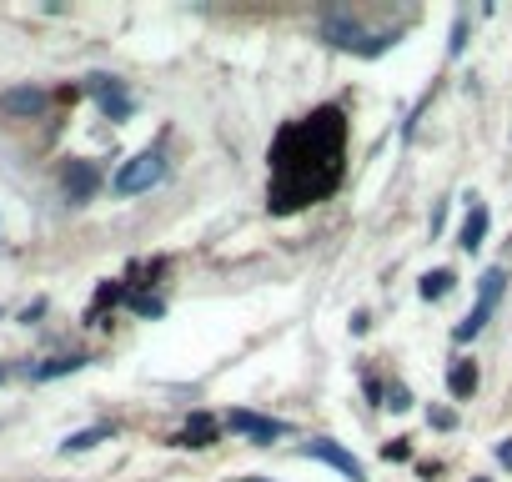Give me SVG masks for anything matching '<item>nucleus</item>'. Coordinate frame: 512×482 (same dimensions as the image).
Masks as SVG:
<instances>
[{
	"mask_svg": "<svg viewBox=\"0 0 512 482\" xmlns=\"http://www.w3.org/2000/svg\"><path fill=\"white\" fill-rule=\"evenodd\" d=\"M347 181V111L317 106L287 121L267 151V206L272 216L307 211Z\"/></svg>",
	"mask_w": 512,
	"mask_h": 482,
	"instance_id": "1",
	"label": "nucleus"
},
{
	"mask_svg": "<svg viewBox=\"0 0 512 482\" xmlns=\"http://www.w3.org/2000/svg\"><path fill=\"white\" fill-rule=\"evenodd\" d=\"M161 176H166V156H161L156 146H146V151H136L131 161H121V171L111 176V191H116V196H141V191L161 186Z\"/></svg>",
	"mask_w": 512,
	"mask_h": 482,
	"instance_id": "2",
	"label": "nucleus"
},
{
	"mask_svg": "<svg viewBox=\"0 0 512 482\" xmlns=\"http://www.w3.org/2000/svg\"><path fill=\"white\" fill-rule=\"evenodd\" d=\"M221 427H226V432H236V437H251L256 447H272L277 437H287V422L262 417V412H246V407H231V412L221 417Z\"/></svg>",
	"mask_w": 512,
	"mask_h": 482,
	"instance_id": "3",
	"label": "nucleus"
},
{
	"mask_svg": "<svg viewBox=\"0 0 512 482\" xmlns=\"http://www.w3.org/2000/svg\"><path fill=\"white\" fill-rule=\"evenodd\" d=\"M297 457H312V462H327V467H337L347 482H367V467L342 447V442H332V437H312V442H302L297 447Z\"/></svg>",
	"mask_w": 512,
	"mask_h": 482,
	"instance_id": "4",
	"label": "nucleus"
},
{
	"mask_svg": "<svg viewBox=\"0 0 512 482\" xmlns=\"http://www.w3.org/2000/svg\"><path fill=\"white\" fill-rule=\"evenodd\" d=\"M322 41L327 46H337V51H357L362 56V46H367V31H362V21L352 16V11H322Z\"/></svg>",
	"mask_w": 512,
	"mask_h": 482,
	"instance_id": "5",
	"label": "nucleus"
},
{
	"mask_svg": "<svg viewBox=\"0 0 512 482\" xmlns=\"http://www.w3.org/2000/svg\"><path fill=\"white\" fill-rule=\"evenodd\" d=\"M61 191H66V201H71V206H86V201L101 191V171H96L91 161L71 156V161L61 166Z\"/></svg>",
	"mask_w": 512,
	"mask_h": 482,
	"instance_id": "6",
	"label": "nucleus"
},
{
	"mask_svg": "<svg viewBox=\"0 0 512 482\" xmlns=\"http://www.w3.org/2000/svg\"><path fill=\"white\" fill-rule=\"evenodd\" d=\"M46 106H51L46 86H11V91H0V111H6L11 121H36V116H46Z\"/></svg>",
	"mask_w": 512,
	"mask_h": 482,
	"instance_id": "7",
	"label": "nucleus"
},
{
	"mask_svg": "<svg viewBox=\"0 0 512 482\" xmlns=\"http://www.w3.org/2000/svg\"><path fill=\"white\" fill-rule=\"evenodd\" d=\"M86 91L101 101V111H106L111 121H126V116H131V96L121 91L116 76H86Z\"/></svg>",
	"mask_w": 512,
	"mask_h": 482,
	"instance_id": "8",
	"label": "nucleus"
},
{
	"mask_svg": "<svg viewBox=\"0 0 512 482\" xmlns=\"http://www.w3.org/2000/svg\"><path fill=\"white\" fill-rule=\"evenodd\" d=\"M477 387H482L477 362H472V357H457V362L447 367V392H452L457 402H472V397H477Z\"/></svg>",
	"mask_w": 512,
	"mask_h": 482,
	"instance_id": "9",
	"label": "nucleus"
},
{
	"mask_svg": "<svg viewBox=\"0 0 512 482\" xmlns=\"http://www.w3.org/2000/svg\"><path fill=\"white\" fill-rule=\"evenodd\" d=\"M487 241V206L472 196V206H467V216H462V231H457V247L462 252H477Z\"/></svg>",
	"mask_w": 512,
	"mask_h": 482,
	"instance_id": "10",
	"label": "nucleus"
},
{
	"mask_svg": "<svg viewBox=\"0 0 512 482\" xmlns=\"http://www.w3.org/2000/svg\"><path fill=\"white\" fill-rule=\"evenodd\" d=\"M216 432H221V427H216L206 412H196V417H191V422H186V427H181L171 442H176V447H191V452H201V447H211V442H216Z\"/></svg>",
	"mask_w": 512,
	"mask_h": 482,
	"instance_id": "11",
	"label": "nucleus"
},
{
	"mask_svg": "<svg viewBox=\"0 0 512 482\" xmlns=\"http://www.w3.org/2000/svg\"><path fill=\"white\" fill-rule=\"evenodd\" d=\"M502 287H507V272H502V267H487V272H482V282H477V307L497 312V302H502Z\"/></svg>",
	"mask_w": 512,
	"mask_h": 482,
	"instance_id": "12",
	"label": "nucleus"
},
{
	"mask_svg": "<svg viewBox=\"0 0 512 482\" xmlns=\"http://www.w3.org/2000/svg\"><path fill=\"white\" fill-rule=\"evenodd\" d=\"M81 367H86V357H81V352H66V357H51V362H41L31 377H36V382H51V377H66V372H81Z\"/></svg>",
	"mask_w": 512,
	"mask_h": 482,
	"instance_id": "13",
	"label": "nucleus"
},
{
	"mask_svg": "<svg viewBox=\"0 0 512 482\" xmlns=\"http://www.w3.org/2000/svg\"><path fill=\"white\" fill-rule=\"evenodd\" d=\"M452 282H457V277H452L447 267H437V272H427V277H422V287H417V292H422V302H442V297L452 292Z\"/></svg>",
	"mask_w": 512,
	"mask_h": 482,
	"instance_id": "14",
	"label": "nucleus"
},
{
	"mask_svg": "<svg viewBox=\"0 0 512 482\" xmlns=\"http://www.w3.org/2000/svg\"><path fill=\"white\" fill-rule=\"evenodd\" d=\"M106 437H111V427H86V432H71V437L61 442V452H66V457H71V452H91V447L106 442Z\"/></svg>",
	"mask_w": 512,
	"mask_h": 482,
	"instance_id": "15",
	"label": "nucleus"
},
{
	"mask_svg": "<svg viewBox=\"0 0 512 482\" xmlns=\"http://www.w3.org/2000/svg\"><path fill=\"white\" fill-rule=\"evenodd\" d=\"M387 407H392V412H407V407H412V392H407L402 382H392V387H387Z\"/></svg>",
	"mask_w": 512,
	"mask_h": 482,
	"instance_id": "16",
	"label": "nucleus"
},
{
	"mask_svg": "<svg viewBox=\"0 0 512 482\" xmlns=\"http://www.w3.org/2000/svg\"><path fill=\"white\" fill-rule=\"evenodd\" d=\"M462 41H467V16H457V26H452V56L462 51Z\"/></svg>",
	"mask_w": 512,
	"mask_h": 482,
	"instance_id": "17",
	"label": "nucleus"
},
{
	"mask_svg": "<svg viewBox=\"0 0 512 482\" xmlns=\"http://www.w3.org/2000/svg\"><path fill=\"white\" fill-rule=\"evenodd\" d=\"M382 452H387V462H392V457H397V462H402V457H407V442H402V437H397V442H387V447H382Z\"/></svg>",
	"mask_w": 512,
	"mask_h": 482,
	"instance_id": "18",
	"label": "nucleus"
},
{
	"mask_svg": "<svg viewBox=\"0 0 512 482\" xmlns=\"http://www.w3.org/2000/svg\"><path fill=\"white\" fill-rule=\"evenodd\" d=\"M497 462H502V467H512V437H502V442H497Z\"/></svg>",
	"mask_w": 512,
	"mask_h": 482,
	"instance_id": "19",
	"label": "nucleus"
},
{
	"mask_svg": "<svg viewBox=\"0 0 512 482\" xmlns=\"http://www.w3.org/2000/svg\"><path fill=\"white\" fill-rule=\"evenodd\" d=\"M246 482H267V477H246Z\"/></svg>",
	"mask_w": 512,
	"mask_h": 482,
	"instance_id": "20",
	"label": "nucleus"
},
{
	"mask_svg": "<svg viewBox=\"0 0 512 482\" xmlns=\"http://www.w3.org/2000/svg\"><path fill=\"white\" fill-rule=\"evenodd\" d=\"M472 482H487V477H472Z\"/></svg>",
	"mask_w": 512,
	"mask_h": 482,
	"instance_id": "21",
	"label": "nucleus"
},
{
	"mask_svg": "<svg viewBox=\"0 0 512 482\" xmlns=\"http://www.w3.org/2000/svg\"><path fill=\"white\" fill-rule=\"evenodd\" d=\"M0 377H6V372H0Z\"/></svg>",
	"mask_w": 512,
	"mask_h": 482,
	"instance_id": "22",
	"label": "nucleus"
}]
</instances>
